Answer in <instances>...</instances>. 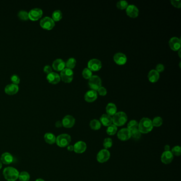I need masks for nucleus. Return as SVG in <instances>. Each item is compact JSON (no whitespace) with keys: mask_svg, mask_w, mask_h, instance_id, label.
I'll list each match as a JSON object with an SVG mask.
<instances>
[{"mask_svg":"<svg viewBox=\"0 0 181 181\" xmlns=\"http://www.w3.org/2000/svg\"><path fill=\"white\" fill-rule=\"evenodd\" d=\"M153 128L152 121L147 117H143L138 123V129L141 133H148L152 131Z\"/></svg>","mask_w":181,"mask_h":181,"instance_id":"f257e3e1","label":"nucleus"},{"mask_svg":"<svg viewBox=\"0 0 181 181\" xmlns=\"http://www.w3.org/2000/svg\"><path fill=\"white\" fill-rule=\"evenodd\" d=\"M3 174L7 181H15L19 177V172L15 168L8 167L4 169Z\"/></svg>","mask_w":181,"mask_h":181,"instance_id":"f03ea898","label":"nucleus"},{"mask_svg":"<svg viewBox=\"0 0 181 181\" xmlns=\"http://www.w3.org/2000/svg\"><path fill=\"white\" fill-rule=\"evenodd\" d=\"M112 123L116 126H121L124 125L128 121V116L123 112H119L113 116Z\"/></svg>","mask_w":181,"mask_h":181,"instance_id":"7ed1b4c3","label":"nucleus"},{"mask_svg":"<svg viewBox=\"0 0 181 181\" xmlns=\"http://www.w3.org/2000/svg\"><path fill=\"white\" fill-rule=\"evenodd\" d=\"M71 141V137L68 134H62L57 137L56 142L57 145L61 148L68 147Z\"/></svg>","mask_w":181,"mask_h":181,"instance_id":"20e7f679","label":"nucleus"},{"mask_svg":"<svg viewBox=\"0 0 181 181\" xmlns=\"http://www.w3.org/2000/svg\"><path fill=\"white\" fill-rule=\"evenodd\" d=\"M60 78L65 82H71L73 79V72L72 69L64 68L61 72Z\"/></svg>","mask_w":181,"mask_h":181,"instance_id":"39448f33","label":"nucleus"},{"mask_svg":"<svg viewBox=\"0 0 181 181\" xmlns=\"http://www.w3.org/2000/svg\"><path fill=\"white\" fill-rule=\"evenodd\" d=\"M88 84L92 90L96 91L102 87V80L98 76H92L89 79Z\"/></svg>","mask_w":181,"mask_h":181,"instance_id":"423d86ee","label":"nucleus"},{"mask_svg":"<svg viewBox=\"0 0 181 181\" xmlns=\"http://www.w3.org/2000/svg\"><path fill=\"white\" fill-rule=\"evenodd\" d=\"M41 27L47 30H50L55 26V22L52 18L46 16L42 18L40 21Z\"/></svg>","mask_w":181,"mask_h":181,"instance_id":"0eeeda50","label":"nucleus"},{"mask_svg":"<svg viewBox=\"0 0 181 181\" xmlns=\"http://www.w3.org/2000/svg\"><path fill=\"white\" fill-rule=\"evenodd\" d=\"M110 156V151L107 149H102L99 151L97 155V160L100 163H104L109 160Z\"/></svg>","mask_w":181,"mask_h":181,"instance_id":"6e6552de","label":"nucleus"},{"mask_svg":"<svg viewBox=\"0 0 181 181\" xmlns=\"http://www.w3.org/2000/svg\"><path fill=\"white\" fill-rule=\"evenodd\" d=\"M102 64L99 60L93 59L90 60L88 63V68L92 71H97L102 68Z\"/></svg>","mask_w":181,"mask_h":181,"instance_id":"1a4fd4ad","label":"nucleus"},{"mask_svg":"<svg viewBox=\"0 0 181 181\" xmlns=\"http://www.w3.org/2000/svg\"><path fill=\"white\" fill-rule=\"evenodd\" d=\"M43 10L40 8H33L29 12V18L32 20H37L43 15Z\"/></svg>","mask_w":181,"mask_h":181,"instance_id":"9d476101","label":"nucleus"},{"mask_svg":"<svg viewBox=\"0 0 181 181\" xmlns=\"http://www.w3.org/2000/svg\"><path fill=\"white\" fill-rule=\"evenodd\" d=\"M117 136L120 140H128L131 138L130 130L128 128H123L117 132Z\"/></svg>","mask_w":181,"mask_h":181,"instance_id":"9b49d317","label":"nucleus"},{"mask_svg":"<svg viewBox=\"0 0 181 181\" xmlns=\"http://www.w3.org/2000/svg\"><path fill=\"white\" fill-rule=\"evenodd\" d=\"M76 120L71 115H68L64 116L62 123V125L65 128H71L74 126Z\"/></svg>","mask_w":181,"mask_h":181,"instance_id":"f8f14e48","label":"nucleus"},{"mask_svg":"<svg viewBox=\"0 0 181 181\" xmlns=\"http://www.w3.org/2000/svg\"><path fill=\"white\" fill-rule=\"evenodd\" d=\"M169 45L171 49L174 51H179L181 48L180 39L176 37H172L169 41Z\"/></svg>","mask_w":181,"mask_h":181,"instance_id":"ddd939ff","label":"nucleus"},{"mask_svg":"<svg viewBox=\"0 0 181 181\" xmlns=\"http://www.w3.org/2000/svg\"><path fill=\"white\" fill-rule=\"evenodd\" d=\"M126 12L128 16L131 18H137L139 15V11L138 8L134 5H129L127 8L126 9Z\"/></svg>","mask_w":181,"mask_h":181,"instance_id":"4468645a","label":"nucleus"},{"mask_svg":"<svg viewBox=\"0 0 181 181\" xmlns=\"http://www.w3.org/2000/svg\"><path fill=\"white\" fill-rule=\"evenodd\" d=\"M73 148V151L75 153H84L85 152V151L86 150L87 145L86 143L84 141H79L74 144Z\"/></svg>","mask_w":181,"mask_h":181,"instance_id":"2eb2a0df","label":"nucleus"},{"mask_svg":"<svg viewBox=\"0 0 181 181\" xmlns=\"http://www.w3.org/2000/svg\"><path fill=\"white\" fill-rule=\"evenodd\" d=\"M174 155L171 151H165L161 156V161L165 164H169L173 161Z\"/></svg>","mask_w":181,"mask_h":181,"instance_id":"dca6fc26","label":"nucleus"},{"mask_svg":"<svg viewBox=\"0 0 181 181\" xmlns=\"http://www.w3.org/2000/svg\"><path fill=\"white\" fill-rule=\"evenodd\" d=\"M114 60L116 64L121 65L126 63L127 58L125 54L122 53H117L115 54L114 56Z\"/></svg>","mask_w":181,"mask_h":181,"instance_id":"f3484780","label":"nucleus"},{"mask_svg":"<svg viewBox=\"0 0 181 181\" xmlns=\"http://www.w3.org/2000/svg\"><path fill=\"white\" fill-rule=\"evenodd\" d=\"M97 98V92L94 90H90L88 91L84 95V100L87 102H93Z\"/></svg>","mask_w":181,"mask_h":181,"instance_id":"a211bd4d","label":"nucleus"},{"mask_svg":"<svg viewBox=\"0 0 181 181\" xmlns=\"http://www.w3.org/2000/svg\"><path fill=\"white\" fill-rule=\"evenodd\" d=\"M46 78L50 83L53 84H56L60 81V76L58 73L54 72H52L47 74Z\"/></svg>","mask_w":181,"mask_h":181,"instance_id":"6ab92c4d","label":"nucleus"},{"mask_svg":"<svg viewBox=\"0 0 181 181\" xmlns=\"http://www.w3.org/2000/svg\"><path fill=\"white\" fill-rule=\"evenodd\" d=\"M53 68L56 71H62L65 66V63L61 59H57L53 62Z\"/></svg>","mask_w":181,"mask_h":181,"instance_id":"aec40b11","label":"nucleus"},{"mask_svg":"<svg viewBox=\"0 0 181 181\" xmlns=\"http://www.w3.org/2000/svg\"><path fill=\"white\" fill-rule=\"evenodd\" d=\"M5 92L7 94H16L19 90V86L18 84H8L5 86Z\"/></svg>","mask_w":181,"mask_h":181,"instance_id":"412c9836","label":"nucleus"},{"mask_svg":"<svg viewBox=\"0 0 181 181\" xmlns=\"http://www.w3.org/2000/svg\"><path fill=\"white\" fill-rule=\"evenodd\" d=\"M0 160L2 163L5 165H9L13 162V157L12 155L9 153H4L1 155Z\"/></svg>","mask_w":181,"mask_h":181,"instance_id":"4be33fe9","label":"nucleus"},{"mask_svg":"<svg viewBox=\"0 0 181 181\" xmlns=\"http://www.w3.org/2000/svg\"><path fill=\"white\" fill-rule=\"evenodd\" d=\"M100 122L105 126H108L112 124V117L107 114L102 115L100 118Z\"/></svg>","mask_w":181,"mask_h":181,"instance_id":"5701e85b","label":"nucleus"},{"mask_svg":"<svg viewBox=\"0 0 181 181\" xmlns=\"http://www.w3.org/2000/svg\"><path fill=\"white\" fill-rule=\"evenodd\" d=\"M148 78L149 81L155 83L159 79V73L158 72L156 71L155 70H152L149 72Z\"/></svg>","mask_w":181,"mask_h":181,"instance_id":"b1692460","label":"nucleus"},{"mask_svg":"<svg viewBox=\"0 0 181 181\" xmlns=\"http://www.w3.org/2000/svg\"><path fill=\"white\" fill-rule=\"evenodd\" d=\"M106 110L107 114L110 116H114L117 113V107L114 104L109 103L106 107Z\"/></svg>","mask_w":181,"mask_h":181,"instance_id":"393cba45","label":"nucleus"},{"mask_svg":"<svg viewBox=\"0 0 181 181\" xmlns=\"http://www.w3.org/2000/svg\"><path fill=\"white\" fill-rule=\"evenodd\" d=\"M56 137L52 133H46L44 135V139L46 143L49 145H53L56 142Z\"/></svg>","mask_w":181,"mask_h":181,"instance_id":"a878e982","label":"nucleus"},{"mask_svg":"<svg viewBox=\"0 0 181 181\" xmlns=\"http://www.w3.org/2000/svg\"><path fill=\"white\" fill-rule=\"evenodd\" d=\"M102 126V124L98 120H92L90 122V127L92 130H100Z\"/></svg>","mask_w":181,"mask_h":181,"instance_id":"bb28decb","label":"nucleus"},{"mask_svg":"<svg viewBox=\"0 0 181 181\" xmlns=\"http://www.w3.org/2000/svg\"><path fill=\"white\" fill-rule=\"evenodd\" d=\"M131 137H132L134 139L138 140L141 138V133L139 131L138 128L133 129L132 130H130Z\"/></svg>","mask_w":181,"mask_h":181,"instance_id":"cd10ccee","label":"nucleus"},{"mask_svg":"<svg viewBox=\"0 0 181 181\" xmlns=\"http://www.w3.org/2000/svg\"><path fill=\"white\" fill-rule=\"evenodd\" d=\"M107 127L108 128L106 130V133L108 135H114L117 132V127L114 124H112Z\"/></svg>","mask_w":181,"mask_h":181,"instance_id":"c85d7f7f","label":"nucleus"},{"mask_svg":"<svg viewBox=\"0 0 181 181\" xmlns=\"http://www.w3.org/2000/svg\"><path fill=\"white\" fill-rule=\"evenodd\" d=\"M76 59L73 57H71L67 60L65 63V66L68 69H73L76 65Z\"/></svg>","mask_w":181,"mask_h":181,"instance_id":"c756f323","label":"nucleus"},{"mask_svg":"<svg viewBox=\"0 0 181 181\" xmlns=\"http://www.w3.org/2000/svg\"><path fill=\"white\" fill-rule=\"evenodd\" d=\"M62 18V13L61 11L60 10H56L54 11L52 13V19L54 21H57Z\"/></svg>","mask_w":181,"mask_h":181,"instance_id":"7c9ffc66","label":"nucleus"},{"mask_svg":"<svg viewBox=\"0 0 181 181\" xmlns=\"http://www.w3.org/2000/svg\"><path fill=\"white\" fill-rule=\"evenodd\" d=\"M20 181H29L30 179V175L27 172H22L19 173V177Z\"/></svg>","mask_w":181,"mask_h":181,"instance_id":"2f4dec72","label":"nucleus"},{"mask_svg":"<svg viewBox=\"0 0 181 181\" xmlns=\"http://www.w3.org/2000/svg\"><path fill=\"white\" fill-rule=\"evenodd\" d=\"M113 145L112 139L111 138H105L103 142V146L105 149H108L110 148Z\"/></svg>","mask_w":181,"mask_h":181,"instance_id":"473e14b6","label":"nucleus"},{"mask_svg":"<svg viewBox=\"0 0 181 181\" xmlns=\"http://www.w3.org/2000/svg\"><path fill=\"white\" fill-rule=\"evenodd\" d=\"M152 123L153 126L159 127L163 124V119L161 118V117L157 116L153 118V120L152 121Z\"/></svg>","mask_w":181,"mask_h":181,"instance_id":"72a5a7b5","label":"nucleus"},{"mask_svg":"<svg viewBox=\"0 0 181 181\" xmlns=\"http://www.w3.org/2000/svg\"><path fill=\"white\" fill-rule=\"evenodd\" d=\"M18 16L19 18L23 20H26L29 19V15H28V12L25 10H23L20 11L18 12Z\"/></svg>","mask_w":181,"mask_h":181,"instance_id":"f704fd0d","label":"nucleus"},{"mask_svg":"<svg viewBox=\"0 0 181 181\" xmlns=\"http://www.w3.org/2000/svg\"><path fill=\"white\" fill-rule=\"evenodd\" d=\"M128 5H128V2H126V1H120L116 4L117 8L120 10L126 9L128 7Z\"/></svg>","mask_w":181,"mask_h":181,"instance_id":"c9c22d12","label":"nucleus"},{"mask_svg":"<svg viewBox=\"0 0 181 181\" xmlns=\"http://www.w3.org/2000/svg\"><path fill=\"white\" fill-rule=\"evenodd\" d=\"M82 74L85 79H89L92 77V71L88 68H85L83 70Z\"/></svg>","mask_w":181,"mask_h":181,"instance_id":"e433bc0d","label":"nucleus"},{"mask_svg":"<svg viewBox=\"0 0 181 181\" xmlns=\"http://www.w3.org/2000/svg\"><path fill=\"white\" fill-rule=\"evenodd\" d=\"M171 151L173 155L180 156L181 154V147L179 145H176L172 149V151Z\"/></svg>","mask_w":181,"mask_h":181,"instance_id":"4c0bfd02","label":"nucleus"},{"mask_svg":"<svg viewBox=\"0 0 181 181\" xmlns=\"http://www.w3.org/2000/svg\"><path fill=\"white\" fill-rule=\"evenodd\" d=\"M128 128L129 130H132L133 129L138 128V123L135 120H131L128 124Z\"/></svg>","mask_w":181,"mask_h":181,"instance_id":"58836bf2","label":"nucleus"},{"mask_svg":"<svg viewBox=\"0 0 181 181\" xmlns=\"http://www.w3.org/2000/svg\"><path fill=\"white\" fill-rule=\"evenodd\" d=\"M11 81L13 82V84H18L20 81V78L18 76L17 74H12L11 77Z\"/></svg>","mask_w":181,"mask_h":181,"instance_id":"ea45409f","label":"nucleus"},{"mask_svg":"<svg viewBox=\"0 0 181 181\" xmlns=\"http://www.w3.org/2000/svg\"><path fill=\"white\" fill-rule=\"evenodd\" d=\"M171 3L176 8H181V2L180 0H171Z\"/></svg>","mask_w":181,"mask_h":181,"instance_id":"a19ab883","label":"nucleus"},{"mask_svg":"<svg viewBox=\"0 0 181 181\" xmlns=\"http://www.w3.org/2000/svg\"><path fill=\"white\" fill-rule=\"evenodd\" d=\"M98 94L100 96H105L107 94V90L106 89V88H105L104 87H100L97 90Z\"/></svg>","mask_w":181,"mask_h":181,"instance_id":"79ce46f5","label":"nucleus"},{"mask_svg":"<svg viewBox=\"0 0 181 181\" xmlns=\"http://www.w3.org/2000/svg\"><path fill=\"white\" fill-rule=\"evenodd\" d=\"M164 70H165V66H164V65L162 64H158L156 66L155 70L159 73L161 72H163Z\"/></svg>","mask_w":181,"mask_h":181,"instance_id":"37998d69","label":"nucleus"},{"mask_svg":"<svg viewBox=\"0 0 181 181\" xmlns=\"http://www.w3.org/2000/svg\"><path fill=\"white\" fill-rule=\"evenodd\" d=\"M44 71L47 73H49L52 72V68L49 65H46L44 68Z\"/></svg>","mask_w":181,"mask_h":181,"instance_id":"c03bdc74","label":"nucleus"},{"mask_svg":"<svg viewBox=\"0 0 181 181\" xmlns=\"http://www.w3.org/2000/svg\"><path fill=\"white\" fill-rule=\"evenodd\" d=\"M62 126H63V125H62V121H57V122H56V123H55V126H56V128H61Z\"/></svg>","mask_w":181,"mask_h":181,"instance_id":"a18cd8bd","label":"nucleus"},{"mask_svg":"<svg viewBox=\"0 0 181 181\" xmlns=\"http://www.w3.org/2000/svg\"><path fill=\"white\" fill-rule=\"evenodd\" d=\"M68 150L69 151H73L74 150V148H73V145H69L68 146Z\"/></svg>","mask_w":181,"mask_h":181,"instance_id":"49530a36","label":"nucleus"},{"mask_svg":"<svg viewBox=\"0 0 181 181\" xmlns=\"http://www.w3.org/2000/svg\"><path fill=\"white\" fill-rule=\"evenodd\" d=\"M164 150L165 151H170V146L167 145L164 147Z\"/></svg>","mask_w":181,"mask_h":181,"instance_id":"de8ad7c7","label":"nucleus"},{"mask_svg":"<svg viewBox=\"0 0 181 181\" xmlns=\"http://www.w3.org/2000/svg\"><path fill=\"white\" fill-rule=\"evenodd\" d=\"M44 181V180H43V179H37V180H36V181Z\"/></svg>","mask_w":181,"mask_h":181,"instance_id":"09e8293b","label":"nucleus"},{"mask_svg":"<svg viewBox=\"0 0 181 181\" xmlns=\"http://www.w3.org/2000/svg\"><path fill=\"white\" fill-rule=\"evenodd\" d=\"M2 167V163L1 161V160H0V169H1Z\"/></svg>","mask_w":181,"mask_h":181,"instance_id":"8fccbe9b","label":"nucleus"}]
</instances>
